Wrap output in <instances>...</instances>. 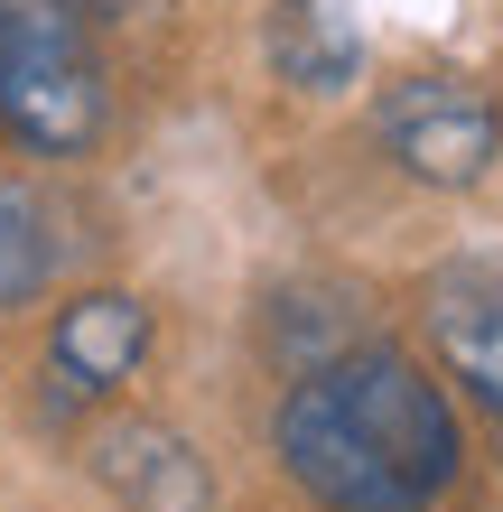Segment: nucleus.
I'll return each mask as SVG.
<instances>
[{
  "mask_svg": "<svg viewBox=\"0 0 503 512\" xmlns=\"http://www.w3.org/2000/svg\"><path fill=\"white\" fill-rule=\"evenodd\" d=\"M271 457L327 512H429L466 475V419L410 345L354 336L289 373L271 410Z\"/></svg>",
  "mask_w": 503,
  "mask_h": 512,
  "instance_id": "obj_1",
  "label": "nucleus"
},
{
  "mask_svg": "<svg viewBox=\"0 0 503 512\" xmlns=\"http://www.w3.org/2000/svg\"><path fill=\"white\" fill-rule=\"evenodd\" d=\"M84 466L122 512H215V475H205L196 438L168 419H103Z\"/></svg>",
  "mask_w": 503,
  "mask_h": 512,
  "instance_id": "obj_6",
  "label": "nucleus"
},
{
  "mask_svg": "<svg viewBox=\"0 0 503 512\" xmlns=\"http://www.w3.org/2000/svg\"><path fill=\"white\" fill-rule=\"evenodd\" d=\"M159 345L150 298L131 289H75L66 308L47 317V410H94L112 401Z\"/></svg>",
  "mask_w": 503,
  "mask_h": 512,
  "instance_id": "obj_4",
  "label": "nucleus"
},
{
  "mask_svg": "<svg viewBox=\"0 0 503 512\" xmlns=\"http://www.w3.org/2000/svg\"><path fill=\"white\" fill-rule=\"evenodd\" d=\"M112 122L94 0H0V131L38 159H84Z\"/></svg>",
  "mask_w": 503,
  "mask_h": 512,
  "instance_id": "obj_2",
  "label": "nucleus"
},
{
  "mask_svg": "<svg viewBox=\"0 0 503 512\" xmlns=\"http://www.w3.org/2000/svg\"><path fill=\"white\" fill-rule=\"evenodd\" d=\"M373 140L410 187H438V196H466L485 187L494 159H503V103L485 94L476 75H401L373 94Z\"/></svg>",
  "mask_w": 503,
  "mask_h": 512,
  "instance_id": "obj_3",
  "label": "nucleus"
},
{
  "mask_svg": "<svg viewBox=\"0 0 503 512\" xmlns=\"http://www.w3.org/2000/svg\"><path fill=\"white\" fill-rule=\"evenodd\" d=\"M271 66L299 94H345L364 75V28L345 0H280L271 10Z\"/></svg>",
  "mask_w": 503,
  "mask_h": 512,
  "instance_id": "obj_7",
  "label": "nucleus"
},
{
  "mask_svg": "<svg viewBox=\"0 0 503 512\" xmlns=\"http://www.w3.org/2000/svg\"><path fill=\"white\" fill-rule=\"evenodd\" d=\"M420 326H429V354L448 364V382L503 429V252H457L448 270H429Z\"/></svg>",
  "mask_w": 503,
  "mask_h": 512,
  "instance_id": "obj_5",
  "label": "nucleus"
},
{
  "mask_svg": "<svg viewBox=\"0 0 503 512\" xmlns=\"http://www.w3.org/2000/svg\"><path fill=\"white\" fill-rule=\"evenodd\" d=\"M56 215L28 177H0V308H28L47 280H56Z\"/></svg>",
  "mask_w": 503,
  "mask_h": 512,
  "instance_id": "obj_8",
  "label": "nucleus"
}]
</instances>
